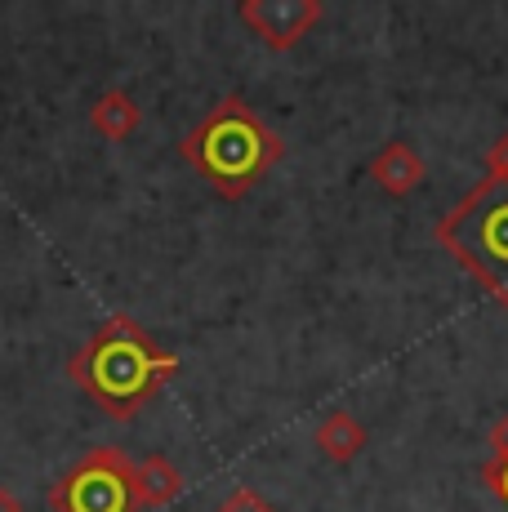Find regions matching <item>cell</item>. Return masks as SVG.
Listing matches in <instances>:
<instances>
[{
  "mask_svg": "<svg viewBox=\"0 0 508 512\" xmlns=\"http://www.w3.org/2000/svg\"><path fill=\"white\" fill-rule=\"evenodd\" d=\"M482 481L491 486V495L508 508V459H491V464L482 468Z\"/></svg>",
  "mask_w": 508,
  "mask_h": 512,
  "instance_id": "obj_11",
  "label": "cell"
},
{
  "mask_svg": "<svg viewBox=\"0 0 508 512\" xmlns=\"http://www.w3.org/2000/svg\"><path fill=\"white\" fill-rule=\"evenodd\" d=\"M139 121H143V107L134 103V94H125V90H107V94H99V103L90 107V130L107 143L134 139Z\"/></svg>",
  "mask_w": 508,
  "mask_h": 512,
  "instance_id": "obj_8",
  "label": "cell"
},
{
  "mask_svg": "<svg viewBox=\"0 0 508 512\" xmlns=\"http://www.w3.org/2000/svg\"><path fill=\"white\" fill-rule=\"evenodd\" d=\"M134 481H139L143 508H165V504H174V499L183 495V477H179V468H174L165 455L134 459Z\"/></svg>",
  "mask_w": 508,
  "mask_h": 512,
  "instance_id": "obj_9",
  "label": "cell"
},
{
  "mask_svg": "<svg viewBox=\"0 0 508 512\" xmlns=\"http://www.w3.org/2000/svg\"><path fill=\"white\" fill-rule=\"evenodd\" d=\"M179 374V357L143 334L134 317L103 321L67 361V379L112 419H134Z\"/></svg>",
  "mask_w": 508,
  "mask_h": 512,
  "instance_id": "obj_1",
  "label": "cell"
},
{
  "mask_svg": "<svg viewBox=\"0 0 508 512\" xmlns=\"http://www.w3.org/2000/svg\"><path fill=\"white\" fill-rule=\"evenodd\" d=\"M214 512H277V504H272V499H263L259 490H232V495L223 499Z\"/></svg>",
  "mask_w": 508,
  "mask_h": 512,
  "instance_id": "obj_10",
  "label": "cell"
},
{
  "mask_svg": "<svg viewBox=\"0 0 508 512\" xmlns=\"http://www.w3.org/2000/svg\"><path fill=\"white\" fill-rule=\"evenodd\" d=\"M54 512H148L134 481V459L121 446H94L50 490Z\"/></svg>",
  "mask_w": 508,
  "mask_h": 512,
  "instance_id": "obj_4",
  "label": "cell"
},
{
  "mask_svg": "<svg viewBox=\"0 0 508 512\" xmlns=\"http://www.w3.org/2000/svg\"><path fill=\"white\" fill-rule=\"evenodd\" d=\"M366 174L379 183V192H388V196H397V201H402V196H410L419 183H424L428 165H424V156L415 152V143L393 139V143H384L375 156H370Z\"/></svg>",
  "mask_w": 508,
  "mask_h": 512,
  "instance_id": "obj_6",
  "label": "cell"
},
{
  "mask_svg": "<svg viewBox=\"0 0 508 512\" xmlns=\"http://www.w3.org/2000/svg\"><path fill=\"white\" fill-rule=\"evenodd\" d=\"M491 450H495V459H508V415L491 428Z\"/></svg>",
  "mask_w": 508,
  "mask_h": 512,
  "instance_id": "obj_13",
  "label": "cell"
},
{
  "mask_svg": "<svg viewBox=\"0 0 508 512\" xmlns=\"http://www.w3.org/2000/svg\"><path fill=\"white\" fill-rule=\"evenodd\" d=\"M281 152V134L241 94H223L179 143V156L223 201H241L281 161Z\"/></svg>",
  "mask_w": 508,
  "mask_h": 512,
  "instance_id": "obj_2",
  "label": "cell"
},
{
  "mask_svg": "<svg viewBox=\"0 0 508 512\" xmlns=\"http://www.w3.org/2000/svg\"><path fill=\"white\" fill-rule=\"evenodd\" d=\"M312 441H317V450L330 459V464H353L361 450H366L370 432H366V423H361L353 410H326V415L317 419Z\"/></svg>",
  "mask_w": 508,
  "mask_h": 512,
  "instance_id": "obj_7",
  "label": "cell"
},
{
  "mask_svg": "<svg viewBox=\"0 0 508 512\" xmlns=\"http://www.w3.org/2000/svg\"><path fill=\"white\" fill-rule=\"evenodd\" d=\"M437 245L508 308V179L486 174L442 214Z\"/></svg>",
  "mask_w": 508,
  "mask_h": 512,
  "instance_id": "obj_3",
  "label": "cell"
},
{
  "mask_svg": "<svg viewBox=\"0 0 508 512\" xmlns=\"http://www.w3.org/2000/svg\"><path fill=\"white\" fill-rule=\"evenodd\" d=\"M486 174H495V179H508V130L486 147Z\"/></svg>",
  "mask_w": 508,
  "mask_h": 512,
  "instance_id": "obj_12",
  "label": "cell"
},
{
  "mask_svg": "<svg viewBox=\"0 0 508 512\" xmlns=\"http://www.w3.org/2000/svg\"><path fill=\"white\" fill-rule=\"evenodd\" d=\"M0 512H27V508H23V499H18L9 486H0Z\"/></svg>",
  "mask_w": 508,
  "mask_h": 512,
  "instance_id": "obj_14",
  "label": "cell"
},
{
  "mask_svg": "<svg viewBox=\"0 0 508 512\" xmlns=\"http://www.w3.org/2000/svg\"><path fill=\"white\" fill-rule=\"evenodd\" d=\"M321 0H241L237 18L254 32V41L268 49L299 45L321 23Z\"/></svg>",
  "mask_w": 508,
  "mask_h": 512,
  "instance_id": "obj_5",
  "label": "cell"
}]
</instances>
